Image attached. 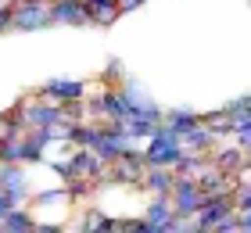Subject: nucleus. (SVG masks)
Listing matches in <instances>:
<instances>
[{
    "mask_svg": "<svg viewBox=\"0 0 251 233\" xmlns=\"http://www.w3.org/2000/svg\"><path fill=\"white\" fill-rule=\"evenodd\" d=\"M18 122L25 126V129H65V115H61V104L58 101H50V97H29V101H22L18 104Z\"/></svg>",
    "mask_w": 251,
    "mask_h": 233,
    "instance_id": "1",
    "label": "nucleus"
},
{
    "mask_svg": "<svg viewBox=\"0 0 251 233\" xmlns=\"http://www.w3.org/2000/svg\"><path fill=\"white\" fill-rule=\"evenodd\" d=\"M43 26H54L47 0H11V29L32 32V29H43Z\"/></svg>",
    "mask_w": 251,
    "mask_h": 233,
    "instance_id": "2",
    "label": "nucleus"
},
{
    "mask_svg": "<svg viewBox=\"0 0 251 233\" xmlns=\"http://www.w3.org/2000/svg\"><path fill=\"white\" fill-rule=\"evenodd\" d=\"M179 155H183L179 133H173L169 126H165V129H154V133H151V147L144 151L147 165H176Z\"/></svg>",
    "mask_w": 251,
    "mask_h": 233,
    "instance_id": "3",
    "label": "nucleus"
},
{
    "mask_svg": "<svg viewBox=\"0 0 251 233\" xmlns=\"http://www.w3.org/2000/svg\"><path fill=\"white\" fill-rule=\"evenodd\" d=\"M169 201H173L176 219H187V215H198V208L204 205V190L198 186V180H176Z\"/></svg>",
    "mask_w": 251,
    "mask_h": 233,
    "instance_id": "4",
    "label": "nucleus"
},
{
    "mask_svg": "<svg viewBox=\"0 0 251 233\" xmlns=\"http://www.w3.org/2000/svg\"><path fill=\"white\" fill-rule=\"evenodd\" d=\"M108 165H111V172H108L111 180H119V183H140L144 169H147V158L140 155V151H129V147H126L115 161H108Z\"/></svg>",
    "mask_w": 251,
    "mask_h": 233,
    "instance_id": "5",
    "label": "nucleus"
},
{
    "mask_svg": "<svg viewBox=\"0 0 251 233\" xmlns=\"http://www.w3.org/2000/svg\"><path fill=\"white\" fill-rule=\"evenodd\" d=\"M47 11L54 26H90L83 0H47Z\"/></svg>",
    "mask_w": 251,
    "mask_h": 233,
    "instance_id": "6",
    "label": "nucleus"
},
{
    "mask_svg": "<svg viewBox=\"0 0 251 233\" xmlns=\"http://www.w3.org/2000/svg\"><path fill=\"white\" fill-rule=\"evenodd\" d=\"M36 93H40V97L58 101V104H68V101H83L86 86L79 83V79H50V83H43Z\"/></svg>",
    "mask_w": 251,
    "mask_h": 233,
    "instance_id": "7",
    "label": "nucleus"
},
{
    "mask_svg": "<svg viewBox=\"0 0 251 233\" xmlns=\"http://www.w3.org/2000/svg\"><path fill=\"white\" fill-rule=\"evenodd\" d=\"M140 183H144L151 194L169 197V194H173V186H176V172H173V165H147L144 176H140Z\"/></svg>",
    "mask_w": 251,
    "mask_h": 233,
    "instance_id": "8",
    "label": "nucleus"
},
{
    "mask_svg": "<svg viewBox=\"0 0 251 233\" xmlns=\"http://www.w3.org/2000/svg\"><path fill=\"white\" fill-rule=\"evenodd\" d=\"M100 165H104V161H100L90 147H83L72 161H68V180H97L100 176Z\"/></svg>",
    "mask_w": 251,
    "mask_h": 233,
    "instance_id": "9",
    "label": "nucleus"
},
{
    "mask_svg": "<svg viewBox=\"0 0 251 233\" xmlns=\"http://www.w3.org/2000/svg\"><path fill=\"white\" fill-rule=\"evenodd\" d=\"M147 233H154V230H176V212H173V201L169 197H158V201L147 208Z\"/></svg>",
    "mask_w": 251,
    "mask_h": 233,
    "instance_id": "10",
    "label": "nucleus"
},
{
    "mask_svg": "<svg viewBox=\"0 0 251 233\" xmlns=\"http://www.w3.org/2000/svg\"><path fill=\"white\" fill-rule=\"evenodd\" d=\"M83 4H86L90 26H111V22L122 18V11H119L115 0H83Z\"/></svg>",
    "mask_w": 251,
    "mask_h": 233,
    "instance_id": "11",
    "label": "nucleus"
},
{
    "mask_svg": "<svg viewBox=\"0 0 251 233\" xmlns=\"http://www.w3.org/2000/svg\"><path fill=\"white\" fill-rule=\"evenodd\" d=\"M0 230H7V233H32L36 230V219H32L29 212H22V208H7L4 219H0Z\"/></svg>",
    "mask_w": 251,
    "mask_h": 233,
    "instance_id": "12",
    "label": "nucleus"
},
{
    "mask_svg": "<svg viewBox=\"0 0 251 233\" xmlns=\"http://www.w3.org/2000/svg\"><path fill=\"white\" fill-rule=\"evenodd\" d=\"M165 126H169L173 133L183 136V133L194 129V126H201V119H198V115H190V111H169V115H165Z\"/></svg>",
    "mask_w": 251,
    "mask_h": 233,
    "instance_id": "13",
    "label": "nucleus"
},
{
    "mask_svg": "<svg viewBox=\"0 0 251 233\" xmlns=\"http://www.w3.org/2000/svg\"><path fill=\"white\" fill-rule=\"evenodd\" d=\"M215 161H219V169H223V172H230V169H241V165H244V147L219 151V155H215Z\"/></svg>",
    "mask_w": 251,
    "mask_h": 233,
    "instance_id": "14",
    "label": "nucleus"
},
{
    "mask_svg": "<svg viewBox=\"0 0 251 233\" xmlns=\"http://www.w3.org/2000/svg\"><path fill=\"white\" fill-rule=\"evenodd\" d=\"M18 201H22V190H4V186H0V219H4V212L15 208Z\"/></svg>",
    "mask_w": 251,
    "mask_h": 233,
    "instance_id": "15",
    "label": "nucleus"
},
{
    "mask_svg": "<svg viewBox=\"0 0 251 233\" xmlns=\"http://www.w3.org/2000/svg\"><path fill=\"white\" fill-rule=\"evenodd\" d=\"M83 230H111V219H104L100 212H90L86 223H83Z\"/></svg>",
    "mask_w": 251,
    "mask_h": 233,
    "instance_id": "16",
    "label": "nucleus"
},
{
    "mask_svg": "<svg viewBox=\"0 0 251 233\" xmlns=\"http://www.w3.org/2000/svg\"><path fill=\"white\" fill-rule=\"evenodd\" d=\"M233 208H241V212H251V190H237Z\"/></svg>",
    "mask_w": 251,
    "mask_h": 233,
    "instance_id": "17",
    "label": "nucleus"
},
{
    "mask_svg": "<svg viewBox=\"0 0 251 233\" xmlns=\"http://www.w3.org/2000/svg\"><path fill=\"white\" fill-rule=\"evenodd\" d=\"M11 29V4H0V32Z\"/></svg>",
    "mask_w": 251,
    "mask_h": 233,
    "instance_id": "18",
    "label": "nucleus"
},
{
    "mask_svg": "<svg viewBox=\"0 0 251 233\" xmlns=\"http://www.w3.org/2000/svg\"><path fill=\"white\" fill-rule=\"evenodd\" d=\"M115 4H119V11H122V15H126V11H133V7H140V4H144V0H115Z\"/></svg>",
    "mask_w": 251,
    "mask_h": 233,
    "instance_id": "19",
    "label": "nucleus"
}]
</instances>
